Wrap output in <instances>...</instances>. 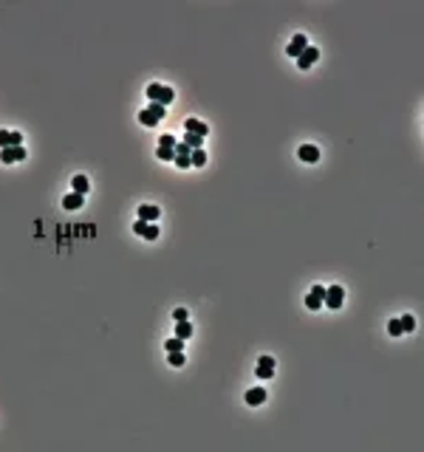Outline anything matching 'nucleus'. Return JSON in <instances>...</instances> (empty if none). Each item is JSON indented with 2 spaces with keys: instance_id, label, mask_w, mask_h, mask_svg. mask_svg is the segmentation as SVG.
<instances>
[{
  "instance_id": "nucleus-9",
  "label": "nucleus",
  "mask_w": 424,
  "mask_h": 452,
  "mask_svg": "<svg viewBox=\"0 0 424 452\" xmlns=\"http://www.w3.org/2000/svg\"><path fill=\"white\" fill-rule=\"evenodd\" d=\"M322 303H325V289H322V286H314V289H311V294L306 297V305L311 308V311H317Z\"/></svg>"
},
{
  "instance_id": "nucleus-15",
  "label": "nucleus",
  "mask_w": 424,
  "mask_h": 452,
  "mask_svg": "<svg viewBox=\"0 0 424 452\" xmlns=\"http://www.w3.org/2000/svg\"><path fill=\"white\" fill-rule=\"evenodd\" d=\"M266 401V390L263 387H252L249 393H246V404L249 407H258V404H263Z\"/></svg>"
},
{
  "instance_id": "nucleus-2",
  "label": "nucleus",
  "mask_w": 424,
  "mask_h": 452,
  "mask_svg": "<svg viewBox=\"0 0 424 452\" xmlns=\"http://www.w3.org/2000/svg\"><path fill=\"white\" fill-rule=\"evenodd\" d=\"M158 119H164V105H156V102H150V108L139 113V122H141L144 127L158 125Z\"/></svg>"
},
{
  "instance_id": "nucleus-10",
  "label": "nucleus",
  "mask_w": 424,
  "mask_h": 452,
  "mask_svg": "<svg viewBox=\"0 0 424 452\" xmlns=\"http://www.w3.org/2000/svg\"><path fill=\"white\" fill-rule=\"evenodd\" d=\"M317 60H320V51H317L314 46H308L306 51H303V54L297 57V65H300V68H311V65H314Z\"/></svg>"
},
{
  "instance_id": "nucleus-7",
  "label": "nucleus",
  "mask_w": 424,
  "mask_h": 452,
  "mask_svg": "<svg viewBox=\"0 0 424 452\" xmlns=\"http://www.w3.org/2000/svg\"><path fill=\"white\" fill-rule=\"evenodd\" d=\"M342 300H345V291L339 289V286H331V289H325V305H328V308H339V305H342Z\"/></svg>"
},
{
  "instance_id": "nucleus-23",
  "label": "nucleus",
  "mask_w": 424,
  "mask_h": 452,
  "mask_svg": "<svg viewBox=\"0 0 424 452\" xmlns=\"http://www.w3.org/2000/svg\"><path fill=\"white\" fill-rule=\"evenodd\" d=\"M170 365H173V367L184 365V351H173V353H170Z\"/></svg>"
},
{
  "instance_id": "nucleus-27",
  "label": "nucleus",
  "mask_w": 424,
  "mask_h": 452,
  "mask_svg": "<svg viewBox=\"0 0 424 452\" xmlns=\"http://www.w3.org/2000/svg\"><path fill=\"white\" fill-rule=\"evenodd\" d=\"M173 317H175V322H181V320H187L189 314L184 311V308H175V311H173Z\"/></svg>"
},
{
  "instance_id": "nucleus-24",
  "label": "nucleus",
  "mask_w": 424,
  "mask_h": 452,
  "mask_svg": "<svg viewBox=\"0 0 424 452\" xmlns=\"http://www.w3.org/2000/svg\"><path fill=\"white\" fill-rule=\"evenodd\" d=\"M387 331H390V336H401L404 331H401V325H399V320H390L387 322Z\"/></svg>"
},
{
  "instance_id": "nucleus-13",
  "label": "nucleus",
  "mask_w": 424,
  "mask_h": 452,
  "mask_svg": "<svg viewBox=\"0 0 424 452\" xmlns=\"http://www.w3.org/2000/svg\"><path fill=\"white\" fill-rule=\"evenodd\" d=\"M158 206H153V203H144V206H139V220H147V223H153V220H158Z\"/></svg>"
},
{
  "instance_id": "nucleus-21",
  "label": "nucleus",
  "mask_w": 424,
  "mask_h": 452,
  "mask_svg": "<svg viewBox=\"0 0 424 452\" xmlns=\"http://www.w3.org/2000/svg\"><path fill=\"white\" fill-rule=\"evenodd\" d=\"M158 158H161V161H173V158H175V150H173V147H158Z\"/></svg>"
},
{
  "instance_id": "nucleus-11",
  "label": "nucleus",
  "mask_w": 424,
  "mask_h": 452,
  "mask_svg": "<svg viewBox=\"0 0 424 452\" xmlns=\"http://www.w3.org/2000/svg\"><path fill=\"white\" fill-rule=\"evenodd\" d=\"M17 144H23V136L15 130H0V150L3 147H17Z\"/></svg>"
},
{
  "instance_id": "nucleus-14",
  "label": "nucleus",
  "mask_w": 424,
  "mask_h": 452,
  "mask_svg": "<svg viewBox=\"0 0 424 452\" xmlns=\"http://www.w3.org/2000/svg\"><path fill=\"white\" fill-rule=\"evenodd\" d=\"M187 133H195V136H201L204 139L206 133H209V127H206V122H201V119H187Z\"/></svg>"
},
{
  "instance_id": "nucleus-22",
  "label": "nucleus",
  "mask_w": 424,
  "mask_h": 452,
  "mask_svg": "<svg viewBox=\"0 0 424 452\" xmlns=\"http://www.w3.org/2000/svg\"><path fill=\"white\" fill-rule=\"evenodd\" d=\"M181 348H184V339H178V336H175V339H167V353L181 351Z\"/></svg>"
},
{
  "instance_id": "nucleus-12",
  "label": "nucleus",
  "mask_w": 424,
  "mask_h": 452,
  "mask_svg": "<svg viewBox=\"0 0 424 452\" xmlns=\"http://www.w3.org/2000/svg\"><path fill=\"white\" fill-rule=\"evenodd\" d=\"M297 156L303 158V161H306V164H314L317 158H320V150H317L314 144H303V147L297 150Z\"/></svg>"
},
{
  "instance_id": "nucleus-4",
  "label": "nucleus",
  "mask_w": 424,
  "mask_h": 452,
  "mask_svg": "<svg viewBox=\"0 0 424 452\" xmlns=\"http://www.w3.org/2000/svg\"><path fill=\"white\" fill-rule=\"evenodd\" d=\"M0 158H3V164H15V161H20V158H26V147L23 144H17V147H3L0 150Z\"/></svg>"
},
{
  "instance_id": "nucleus-16",
  "label": "nucleus",
  "mask_w": 424,
  "mask_h": 452,
  "mask_svg": "<svg viewBox=\"0 0 424 452\" xmlns=\"http://www.w3.org/2000/svg\"><path fill=\"white\" fill-rule=\"evenodd\" d=\"M82 201H85V195H79V192H71L63 198V206L65 209H79L82 206Z\"/></svg>"
},
{
  "instance_id": "nucleus-6",
  "label": "nucleus",
  "mask_w": 424,
  "mask_h": 452,
  "mask_svg": "<svg viewBox=\"0 0 424 452\" xmlns=\"http://www.w3.org/2000/svg\"><path fill=\"white\" fill-rule=\"evenodd\" d=\"M255 373H258V379H272V376H275V359H272V356H260L258 359V370H255Z\"/></svg>"
},
{
  "instance_id": "nucleus-19",
  "label": "nucleus",
  "mask_w": 424,
  "mask_h": 452,
  "mask_svg": "<svg viewBox=\"0 0 424 452\" xmlns=\"http://www.w3.org/2000/svg\"><path fill=\"white\" fill-rule=\"evenodd\" d=\"M189 161H192V167H204V164H206V153H204V147L192 150V153H189Z\"/></svg>"
},
{
  "instance_id": "nucleus-8",
  "label": "nucleus",
  "mask_w": 424,
  "mask_h": 452,
  "mask_svg": "<svg viewBox=\"0 0 424 452\" xmlns=\"http://www.w3.org/2000/svg\"><path fill=\"white\" fill-rule=\"evenodd\" d=\"M308 48V40H306V34H294V40L289 43V48H286V54L289 57H300L303 51Z\"/></svg>"
},
{
  "instance_id": "nucleus-20",
  "label": "nucleus",
  "mask_w": 424,
  "mask_h": 452,
  "mask_svg": "<svg viewBox=\"0 0 424 452\" xmlns=\"http://www.w3.org/2000/svg\"><path fill=\"white\" fill-rule=\"evenodd\" d=\"M181 141H184V144H187L189 150H198L201 144H204V139H201V136H195V133H187V136H184Z\"/></svg>"
},
{
  "instance_id": "nucleus-17",
  "label": "nucleus",
  "mask_w": 424,
  "mask_h": 452,
  "mask_svg": "<svg viewBox=\"0 0 424 452\" xmlns=\"http://www.w3.org/2000/svg\"><path fill=\"white\" fill-rule=\"evenodd\" d=\"M71 187H74V192L85 195V192H88V187H91V181H88L85 175H74V181H71Z\"/></svg>"
},
{
  "instance_id": "nucleus-5",
  "label": "nucleus",
  "mask_w": 424,
  "mask_h": 452,
  "mask_svg": "<svg viewBox=\"0 0 424 452\" xmlns=\"http://www.w3.org/2000/svg\"><path fill=\"white\" fill-rule=\"evenodd\" d=\"M133 232H136V235H141L144 241H156V238H158V226L147 223V220H136Z\"/></svg>"
},
{
  "instance_id": "nucleus-25",
  "label": "nucleus",
  "mask_w": 424,
  "mask_h": 452,
  "mask_svg": "<svg viewBox=\"0 0 424 452\" xmlns=\"http://www.w3.org/2000/svg\"><path fill=\"white\" fill-rule=\"evenodd\" d=\"M399 325H401V331H413V328H416V320H413V317H401Z\"/></svg>"
},
{
  "instance_id": "nucleus-18",
  "label": "nucleus",
  "mask_w": 424,
  "mask_h": 452,
  "mask_svg": "<svg viewBox=\"0 0 424 452\" xmlns=\"http://www.w3.org/2000/svg\"><path fill=\"white\" fill-rule=\"evenodd\" d=\"M175 336H178V339H189V336H192V325H189L187 320L175 322Z\"/></svg>"
},
{
  "instance_id": "nucleus-3",
  "label": "nucleus",
  "mask_w": 424,
  "mask_h": 452,
  "mask_svg": "<svg viewBox=\"0 0 424 452\" xmlns=\"http://www.w3.org/2000/svg\"><path fill=\"white\" fill-rule=\"evenodd\" d=\"M173 150H175V158H173V161L178 164L181 170H187V167H192V161H189V153H192V150H189L187 144H184V141H178V144H175Z\"/></svg>"
},
{
  "instance_id": "nucleus-26",
  "label": "nucleus",
  "mask_w": 424,
  "mask_h": 452,
  "mask_svg": "<svg viewBox=\"0 0 424 452\" xmlns=\"http://www.w3.org/2000/svg\"><path fill=\"white\" fill-rule=\"evenodd\" d=\"M175 144H178V139L167 133V136H161V144H158V147H175Z\"/></svg>"
},
{
  "instance_id": "nucleus-1",
  "label": "nucleus",
  "mask_w": 424,
  "mask_h": 452,
  "mask_svg": "<svg viewBox=\"0 0 424 452\" xmlns=\"http://www.w3.org/2000/svg\"><path fill=\"white\" fill-rule=\"evenodd\" d=\"M147 96H150V102H156V105H170L173 96H175V91H173V88H167V85L153 82V85L147 88Z\"/></svg>"
}]
</instances>
